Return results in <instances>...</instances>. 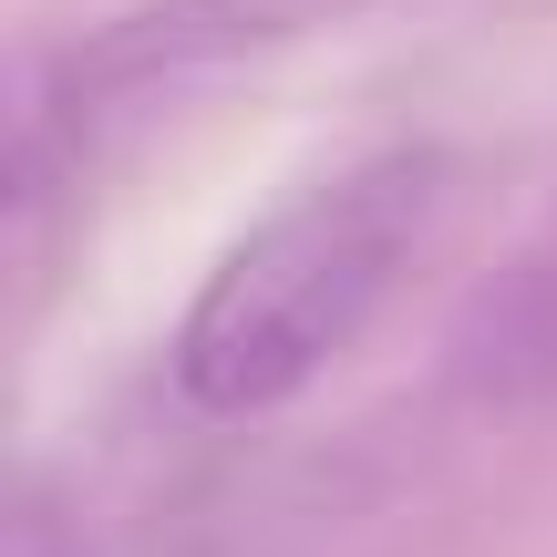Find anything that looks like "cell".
I'll list each match as a JSON object with an SVG mask.
<instances>
[{
  "label": "cell",
  "mask_w": 557,
  "mask_h": 557,
  "mask_svg": "<svg viewBox=\"0 0 557 557\" xmlns=\"http://www.w3.org/2000/svg\"><path fill=\"white\" fill-rule=\"evenodd\" d=\"M372 11V0H135V11L94 21L83 41H62L52 62L21 73V114H11V227L32 238L41 207L62 186H83L94 145L114 124L156 114V103L197 94V83L269 62L289 41L331 32V21Z\"/></svg>",
  "instance_id": "2"
},
{
  "label": "cell",
  "mask_w": 557,
  "mask_h": 557,
  "mask_svg": "<svg viewBox=\"0 0 557 557\" xmlns=\"http://www.w3.org/2000/svg\"><path fill=\"white\" fill-rule=\"evenodd\" d=\"M455 382L475 403H557V238L496 269L455 320Z\"/></svg>",
  "instance_id": "3"
},
{
  "label": "cell",
  "mask_w": 557,
  "mask_h": 557,
  "mask_svg": "<svg viewBox=\"0 0 557 557\" xmlns=\"http://www.w3.org/2000/svg\"><path fill=\"white\" fill-rule=\"evenodd\" d=\"M444 218V156L434 145H382V156L341 165V176L299 186L269 207L176 320V393L207 423H259L299 403L351 341L393 310L413 278L423 238Z\"/></svg>",
  "instance_id": "1"
}]
</instances>
